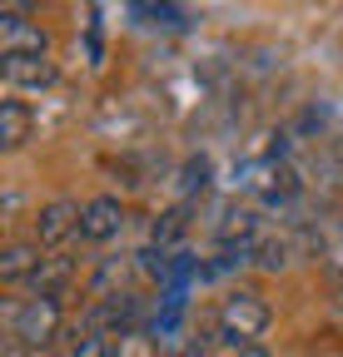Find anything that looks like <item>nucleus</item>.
I'll return each instance as SVG.
<instances>
[{
  "mask_svg": "<svg viewBox=\"0 0 343 357\" xmlns=\"http://www.w3.org/2000/svg\"><path fill=\"white\" fill-rule=\"evenodd\" d=\"M269 303L259 298V293H249V288H234L224 303H219V337L224 342H234V352L239 347H254L264 333H269Z\"/></svg>",
  "mask_w": 343,
  "mask_h": 357,
  "instance_id": "obj_1",
  "label": "nucleus"
},
{
  "mask_svg": "<svg viewBox=\"0 0 343 357\" xmlns=\"http://www.w3.org/2000/svg\"><path fill=\"white\" fill-rule=\"evenodd\" d=\"M65 323V312H60V298H25L15 312H10V337L30 352H40L45 342H55Z\"/></svg>",
  "mask_w": 343,
  "mask_h": 357,
  "instance_id": "obj_2",
  "label": "nucleus"
},
{
  "mask_svg": "<svg viewBox=\"0 0 343 357\" xmlns=\"http://www.w3.org/2000/svg\"><path fill=\"white\" fill-rule=\"evenodd\" d=\"M239 184H244L249 194H259L264 204H289L293 189H298V178H293V169H289L284 159H254V164H244V178H239Z\"/></svg>",
  "mask_w": 343,
  "mask_h": 357,
  "instance_id": "obj_3",
  "label": "nucleus"
},
{
  "mask_svg": "<svg viewBox=\"0 0 343 357\" xmlns=\"http://www.w3.org/2000/svg\"><path fill=\"white\" fill-rule=\"evenodd\" d=\"M0 50H6V55H45L50 35L40 25H30L20 6H6V10H0Z\"/></svg>",
  "mask_w": 343,
  "mask_h": 357,
  "instance_id": "obj_4",
  "label": "nucleus"
},
{
  "mask_svg": "<svg viewBox=\"0 0 343 357\" xmlns=\"http://www.w3.org/2000/svg\"><path fill=\"white\" fill-rule=\"evenodd\" d=\"M80 218H85V208H80L75 199H55V204H45V208H40V218H35V243H40V248L65 243L70 234H80Z\"/></svg>",
  "mask_w": 343,
  "mask_h": 357,
  "instance_id": "obj_5",
  "label": "nucleus"
},
{
  "mask_svg": "<svg viewBox=\"0 0 343 357\" xmlns=\"http://www.w3.org/2000/svg\"><path fill=\"white\" fill-rule=\"evenodd\" d=\"M119 234H124V204H119V199L100 194V199L85 204L80 238H90V243H110V238H119Z\"/></svg>",
  "mask_w": 343,
  "mask_h": 357,
  "instance_id": "obj_6",
  "label": "nucleus"
},
{
  "mask_svg": "<svg viewBox=\"0 0 343 357\" xmlns=\"http://www.w3.org/2000/svg\"><path fill=\"white\" fill-rule=\"evenodd\" d=\"M70 278H75V258L70 253H45L25 288H30V298H60L70 288Z\"/></svg>",
  "mask_w": 343,
  "mask_h": 357,
  "instance_id": "obj_7",
  "label": "nucleus"
},
{
  "mask_svg": "<svg viewBox=\"0 0 343 357\" xmlns=\"http://www.w3.org/2000/svg\"><path fill=\"white\" fill-rule=\"evenodd\" d=\"M0 75H6L10 89H45L55 79V65L45 55H6L0 60Z\"/></svg>",
  "mask_w": 343,
  "mask_h": 357,
  "instance_id": "obj_8",
  "label": "nucleus"
},
{
  "mask_svg": "<svg viewBox=\"0 0 343 357\" xmlns=\"http://www.w3.org/2000/svg\"><path fill=\"white\" fill-rule=\"evenodd\" d=\"M40 258H45L40 243H6V248H0V278H6V283H30Z\"/></svg>",
  "mask_w": 343,
  "mask_h": 357,
  "instance_id": "obj_9",
  "label": "nucleus"
},
{
  "mask_svg": "<svg viewBox=\"0 0 343 357\" xmlns=\"http://www.w3.org/2000/svg\"><path fill=\"white\" fill-rule=\"evenodd\" d=\"M30 109L20 105V100H6L0 105V149H20L25 139H30Z\"/></svg>",
  "mask_w": 343,
  "mask_h": 357,
  "instance_id": "obj_10",
  "label": "nucleus"
},
{
  "mask_svg": "<svg viewBox=\"0 0 343 357\" xmlns=\"http://www.w3.org/2000/svg\"><path fill=\"white\" fill-rule=\"evenodd\" d=\"M254 263L269 268V273H279V268L289 263V238L284 234H259L254 238Z\"/></svg>",
  "mask_w": 343,
  "mask_h": 357,
  "instance_id": "obj_11",
  "label": "nucleus"
},
{
  "mask_svg": "<svg viewBox=\"0 0 343 357\" xmlns=\"http://www.w3.org/2000/svg\"><path fill=\"white\" fill-rule=\"evenodd\" d=\"M115 357H154V342L145 333H124L119 347H115Z\"/></svg>",
  "mask_w": 343,
  "mask_h": 357,
  "instance_id": "obj_12",
  "label": "nucleus"
},
{
  "mask_svg": "<svg viewBox=\"0 0 343 357\" xmlns=\"http://www.w3.org/2000/svg\"><path fill=\"white\" fill-rule=\"evenodd\" d=\"M184 234V218L180 213H164V223H154V243H159V253L169 248V238H180Z\"/></svg>",
  "mask_w": 343,
  "mask_h": 357,
  "instance_id": "obj_13",
  "label": "nucleus"
},
{
  "mask_svg": "<svg viewBox=\"0 0 343 357\" xmlns=\"http://www.w3.org/2000/svg\"><path fill=\"white\" fill-rule=\"evenodd\" d=\"M204 178H209V159H189V169H184V194L204 189Z\"/></svg>",
  "mask_w": 343,
  "mask_h": 357,
  "instance_id": "obj_14",
  "label": "nucleus"
},
{
  "mask_svg": "<svg viewBox=\"0 0 343 357\" xmlns=\"http://www.w3.org/2000/svg\"><path fill=\"white\" fill-rule=\"evenodd\" d=\"M6 357H45V352H30V347H20V342L10 337V347H6Z\"/></svg>",
  "mask_w": 343,
  "mask_h": 357,
  "instance_id": "obj_15",
  "label": "nucleus"
},
{
  "mask_svg": "<svg viewBox=\"0 0 343 357\" xmlns=\"http://www.w3.org/2000/svg\"><path fill=\"white\" fill-rule=\"evenodd\" d=\"M234 357H269V352H264V347H259V342H254V347H239V352H234Z\"/></svg>",
  "mask_w": 343,
  "mask_h": 357,
  "instance_id": "obj_16",
  "label": "nucleus"
}]
</instances>
